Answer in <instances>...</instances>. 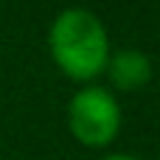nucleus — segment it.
Listing matches in <instances>:
<instances>
[{
	"instance_id": "20e7f679",
	"label": "nucleus",
	"mask_w": 160,
	"mask_h": 160,
	"mask_svg": "<svg viewBox=\"0 0 160 160\" xmlns=\"http://www.w3.org/2000/svg\"><path fill=\"white\" fill-rule=\"evenodd\" d=\"M104 160H138V158H129V155H112V158H104Z\"/></svg>"
},
{
	"instance_id": "f257e3e1",
	"label": "nucleus",
	"mask_w": 160,
	"mask_h": 160,
	"mask_svg": "<svg viewBox=\"0 0 160 160\" xmlns=\"http://www.w3.org/2000/svg\"><path fill=\"white\" fill-rule=\"evenodd\" d=\"M48 48L59 70L76 82L96 79L110 59L107 28L87 8L59 11L48 31Z\"/></svg>"
},
{
	"instance_id": "f03ea898",
	"label": "nucleus",
	"mask_w": 160,
	"mask_h": 160,
	"mask_svg": "<svg viewBox=\"0 0 160 160\" xmlns=\"http://www.w3.org/2000/svg\"><path fill=\"white\" fill-rule=\"evenodd\" d=\"M68 127L73 138L84 146H107L121 129V110L110 90L82 87L68 104Z\"/></svg>"
},
{
	"instance_id": "7ed1b4c3",
	"label": "nucleus",
	"mask_w": 160,
	"mask_h": 160,
	"mask_svg": "<svg viewBox=\"0 0 160 160\" xmlns=\"http://www.w3.org/2000/svg\"><path fill=\"white\" fill-rule=\"evenodd\" d=\"M107 76L112 82V87L118 90H141L152 82V62L146 53L135 51V48H124L118 53H110L107 59Z\"/></svg>"
}]
</instances>
